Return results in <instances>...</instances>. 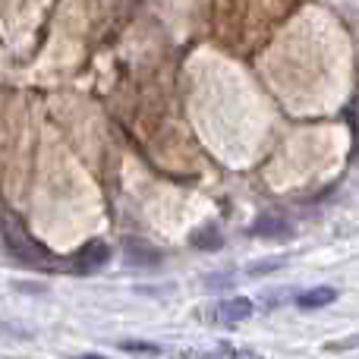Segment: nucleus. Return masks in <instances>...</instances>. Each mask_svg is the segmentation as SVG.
<instances>
[{
    "label": "nucleus",
    "mask_w": 359,
    "mask_h": 359,
    "mask_svg": "<svg viewBox=\"0 0 359 359\" xmlns=\"http://www.w3.org/2000/svg\"><path fill=\"white\" fill-rule=\"evenodd\" d=\"M16 290H29V293H44V287H38V284H13Z\"/></svg>",
    "instance_id": "9b49d317"
},
{
    "label": "nucleus",
    "mask_w": 359,
    "mask_h": 359,
    "mask_svg": "<svg viewBox=\"0 0 359 359\" xmlns=\"http://www.w3.org/2000/svg\"><path fill=\"white\" fill-rule=\"evenodd\" d=\"M189 240H192V246L205 249V252H217V249H224V236H221V230H217L215 224H205V227L192 230Z\"/></svg>",
    "instance_id": "423d86ee"
},
{
    "label": "nucleus",
    "mask_w": 359,
    "mask_h": 359,
    "mask_svg": "<svg viewBox=\"0 0 359 359\" xmlns=\"http://www.w3.org/2000/svg\"><path fill=\"white\" fill-rule=\"evenodd\" d=\"M334 299H337L334 287H312V290L299 293L297 306H299V309H322V306H331Z\"/></svg>",
    "instance_id": "39448f33"
},
{
    "label": "nucleus",
    "mask_w": 359,
    "mask_h": 359,
    "mask_svg": "<svg viewBox=\"0 0 359 359\" xmlns=\"http://www.w3.org/2000/svg\"><path fill=\"white\" fill-rule=\"evenodd\" d=\"M107 259H111V246H107L104 240H92L88 246H82L76 262H79L82 271H98V268L107 265Z\"/></svg>",
    "instance_id": "f03ea898"
},
{
    "label": "nucleus",
    "mask_w": 359,
    "mask_h": 359,
    "mask_svg": "<svg viewBox=\"0 0 359 359\" xmlns=\"http://www.w3.org/2000/svg\"><path fill=\"white\" fill-rule=\"evenodd\" d=\"M252 230L259 236H271V240H284V236L293 233L290 221H287V217H280V215H259V217H255V224H252Z\"/></svg>",
    "instance_id": "7ed1b4c3"
},
{
    "label": "nucleus",
    "mask_w": 359,
    "mask_h": 359,
    "mask_svg": "<svg viewBox=\"0 0 359 359\" xmlns=\"http://www.w3.org/2000/svg\"><path fill=\"white\" fill-rule=\"evenodd\" d=\"M76 359H104V356H98V353H86V356H76Z\"/></svg>",
    "instance_id": "f8f14e48"
},
{
    "label": "nucleus",
    "mask_w": 359,
    "mask_h": 359,
    "mask_svg": "<svg viewBox=\"0 0 359 359\" xmlns=\"http://www.w3.org/2000/svg\"><path fill=\"white\" fill-rule=\"evenodd\" d=\"M284 255H271V259H259L249 265V278H262V274H274L278 268H284Z\"/></svg>",
    "instance_id": "6e6552de"
},
{
    "label": "nucleus",
    "mask_w": 359,
    "mask_h": 359,
    "mask_svg": "<svg viewBox=\"0 0 359 359\" xmlns=\"http://www.w3.org/2000/svg\"><path fill=\"white\" fill-rule=\"evenodd\" d=\"M126 262L130 265H158L161 262V252H155V249H149L145 243H139V240H130L126 243Z\"/></svg>",
    "instance_id": "0eeeda50"
},
{
    "label": "nucleus",
    "mask_w": 359,
    "mask_h": 359,
    "mask_svg": "<svg viewBox=\"0 0 359 359\" xmlns=\"http://www.w3.org/2000/svg\"><path fill=\"white\" fill-rule=\"evenodd\" d=\"M120 347L126 350V353H161V347H155V344H149V341H123Z\"/></svg>",
    "instance_id": "1a4fd4ad"
},
{
    "label": "nucleus",
    "mask_w": 359,
    "mask_h": 359,
    "mask_svg": "<svg viewBox=\"0 0 359 359\" xmlns=\"http://www.w3.org/2000/svg\"><path fill=\"white\" fill-rule=\"evenodd\" d=\"M205 284H208V287H215V290H217V287H227V284H230V278H208V280H205Z\"/></svg>",
    "instance_id": "9d476101"
},
{
    "label": "nucleus",
    "mask_w": 359,
    "mask_h": 359,
    "mask_svg": "<svg viewBox=\"0 0 359 359\" xmlns=\"http://www.w3.org/2000/svg\"><path fill=\"white\" fill-rule=\"evenodd\" d=\"M4 240H6V249H10L19 262H29V265H48L50 262V252L25 233V227L16 221V215L4 217Z\"/></svg>",
    "instance_id": "f257e3e1"
},
{
    "label": "nucleus",
    "mask_w": 359,
    "mask_h": 359,
    "mask_svg": "<svg viewBox=\"0 0 359 359\" xmlns=\"http://www.w3.org/2000/svg\"><path fill=\"white\" fill-rule=\"evenodd\" d=\"M252 299H246V297H230V299H224L221 306H217V316L224 318V322H230V325H236V322H246V318H252Z\"/></svg>",
    "instance_id": "20e7f679"
}]
</instances>
